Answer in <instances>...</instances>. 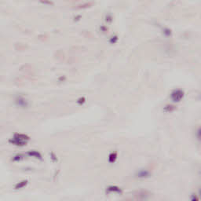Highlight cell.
Segmentation results:
<instances>
[{"instance_id":"6da1fadb","label":"cell","mask_w":201,"mask_h":201,"mask_svg":"<svg viewBox=\"0 0 201 201\" xmlns=\"http://www.w3.org/2000/svg\"><path fill=\"white\" fill-rule=\"evenodd\" d=\"M29 137L24 133H15L12 138H10V143L18 147L25 146L29 141Z\"/></svg>"},{"instance_id":"7a4b0ae2","label":"cell","mask_w":201,"mask_h":201,"mask_svg":"<svg viewBox=\"0 0 201 201\" xmlns=\"http://www.w3.org/2000/svg\"><path fill=\"white\" fill-rule=\"evenodd\" d=\"M105 193L107 194H116V195H122L123 194V189L117 186H108L106 187L105 189Z\"/></svg>"},{"instance_id":"3957f363","label":"cell","mask_w":201,"mask_h":201,"mask_svg":"<svg viewBox=\"0 0 201 201\" xmlns=\"http://www.w3.org/2000/svg\"><path fill=\"white\" fill-rule=\"evenodd\" d=\"M184 96V92L181 90H174L171 93V98L173 100V102H178L181 100V98Z\"/></svg>"},{"instance_id":"277c9868","label":"cell","mask_w":201,"mask_h":201,"mask_svg":"<svg viewBox=\"0 0 201 201\" xmlns=\"http://www.w3.org/2000/svg\"><path fill=\"white\" fill-rule=\"evenodd\" d=\"M28 180H22V181H18L14 186V189L15 190H20V189H24V188H25L28 186Z\"/></svg>"},{"instance_id":"5b68a950","label":"cell","mask_w":201,"mask_h":201,"mask_svg":"<svg viewBox=\"0 0 201 201\" xmlns=\"http://www.w3.org/2000/svg\"><path fill=\"white\" fill-rule=\"evenodd\" d=\"M28 155L29 156H31V157H34V158H36V159H42V155H41L40 152H39L38 151L31 150L28 152Z\"/></svg>"},{"instance_id":"8992f818","label":"cell","mask_w":201,"mask_h":201,"mask_svg":"<svg viewBox=\"0 0 201 201\" xmlns=\"http://www.w3.org/2000/svg\"><path fill=\"white\" fill-rule=\"evenodd\" d=\"M137 175L139 178H147V177H150V172L146 171V170H142L138 173Z\"/></svg>"},{"instance_id":"52a82bcc","label":"cell","mask_w":201,"mask_h":201,"mask_svg":"<svg viewBox=\"0 0 201 201\" xmlns=\"http://www.w3.org/2000/svg\"><path fill=\"white\" fill-rule=\"evenodd\" d=\"M117 158H118V155H117L116 152H111V153L109 154V155H108V162H109L110 164H114V163L116 161Z\"/></svg>"},{"instance_id":"ba28073f","label":"cell","mask_w":201,"mask_h":201,"mask_svg":"<svg viewBox=\"0 0 201 201\" xmlns=\"http://www.w3.org/2000/svg\"><path fill=\"white\" fill-rule=\"evenodd\" d=\"M24 155L23 154H17L16 155H14L13 157V161H15V162H18V161L22 160V159H24Z\"/></svg>"},{"instance_id":"9c48e42d","label":"cell","mask_w":201,"mask_h":201,"mask_svg":"<svg viewBox=\"0 0 201 201\" xmlns=\"http://www.w3.org/2000/svg\"><path fill=\"white\" fill-rule=\"evenodd\" d=\"M190 201H199V196H197L196 195L193 194L190 197Z\"/></svg>"},{"instance_id":"30bf717a","label":"cell","mask_w":201,"mask_h":201,"mask_svg":"<svg viewBox=\"0 0 201 201\" xmlns=\"http://www.w3.org/2000/svg\"><path fill=\"white\" fill-rule=\"evenodd\" d=\"M196 137H197L198 140L201 141V127H199L196 131Z\"/></svg>"},{"instance_id":"8fae6325","label":"cell","mask_w":201,"mask_h":201,"mask_svg":"<svg viewBox=\"0 0 201 201\" xmlns=\"http://www.w3.org/2000/svg\"><path fill=\"white\" fill-rule=\"evenodd\" d=\"M199 199H201V189H199Z\"/></svg>"}]
</instances>
